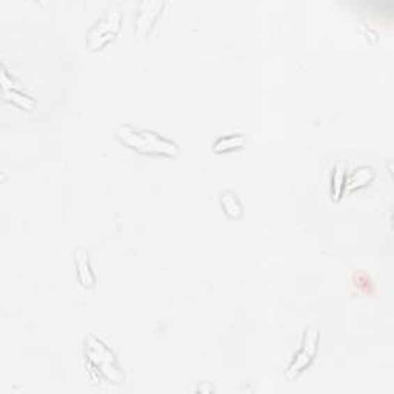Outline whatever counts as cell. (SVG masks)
Here are the masks:
<instances>
[{"mask_svg": "<svg viewBox=\"0 0 394 394\" xmlns=\"http://www.w3.org/2000/svg\"><path fill=\"white\" fill-rule=\"evenodd\" d=\"M117 139L126 146L132 148L142 154H163V156H176L179 153L173 140L159 136L158 132L150 130H140L131 125H122L117 130Z\"/></svg>", "mask_w": 394, "mask_h": 394, "instance_id": "cell-1", "label": "cell"}, {"mask_svg": "<svg viewBox=\"0 0 394 394\" xmlns=\"http://www.w3.org/2000/svg\"><path fill=\"white\" fill-rule=\"evenodd\" d=\"M122 24V14L119 10L109 8L105 14L91 26L86 37V45L91 50H99L111 39L117 36Z\"/></svg>", "mask_w": 394, "mask_h": 394, "instance_id": "cell-2", "label": "cell"}, {"mask_svg": "<svg viewBox=\"0 0 394 394\" xmlns=\"http://www.w3.org/2000/svg\"><path fill=\"white\" fill-rule=\"evenodd\" d=\"M317 339H319V333L316 326H310V328L305 330L299 351L294 354V359L291 363H289V367L285 373V377L289 379V381L296 379L311 362H313L317 351Z\"/></svg>", "mask_w": 394, "mask_h": 394, "instance_id": "cell-3", "label": "cell"}, {"mask_svg": "<svg viewBox=\"0 0 394 394\" xmlns=\"http://www.w3.org/2000/svg\"><path fill=\"white\" fill-rule=\"evenodd\" d=\"M90 340L91 342L88 344V359H90V362L94 363V367L102 370V373H105L111 381H122L123 376L121 371H119V365L113 351H109L105 344L98 339L91 338Z\"/></svg>", "mask_w": 394, "mask_h": 394, "instance_id": "cell-4", "label": "cell"}, {"mask_svg": "<svg viewBox=\"0 0 394 394\" xmlns=\"http://www.w3.org/2000/svg\"><path fill=\"white\" fill-rule=\"evenodd\" d=\"M163 5L165 3L158 2V0H144V2L139 5V11H137V16L135 20V25H136L135 29L139 37H144L150 33L154 22L159 17Z\"/></svg>", "mask_w": 394, "mask_h": 394, "instance_id": "cell-5", "label": "cell"}, {"mask_svg": "<svg viewBox=\"0 0 394 394\" xmlns=\"http://www.w3.org/2000/svg\"><path fill=\"white\" fill-rule=\"evenodd\" d=\"M76 265H77V276L82 287L93 288L96 284V276L90 265V257H88L84 250L76 251Z\"/></svg>", "mask_w": 394, "mask_h": 394, "instance_id": "cell-6", "label": "cell"}, {"mask_svg": "<svg viewBox=\"0 0 394 394\" xmlns=\"http://www.w3.org/2000/svg\"><path fill=\"white\" fill-rule=\"evenodd\" d=\"M247 144H248V140L243 135H229V136L219 137L218 140H215L213 145V150L215 153H227L232 150H237V148H242Z\"/></svg>", "mask_w": 394, "mask_h": 394, "instance_id": "cell-7", "label": "cell"}, {"mask_svg": "<svg viewBox=\"0 0 394 394\" xmlns=\"http://www.w3.org/2000/svg\"><path fill=\"white\" fill-rule=\"evenodd\" d=\"M220 204H222V208H224V211L227 213L228 218L239 219L241 215L243 214L241 200L237 199V196L234 195L233 191H225L220 197Z\"/></svg>", "mask_w": 394, "mask_h": 394, "instance_id": "cell-8", "label": "cell"}, {"mask_svg": "<svg viewBox=\"0 0 394 394\" xmlns=\"http://www.w3.org/2000/svg\"><path fill=\"white\" fill-rule=\"evenodd\" d=\"M373 169L371 168H367V167H363V168H359V169H356L354 171V174L351 176V179H349L348 182V188H356V187H362V185H365L368 181L373 179Z\"/></svg>", "mask_w": 394, "mask_h": 394, "instance_id": "cell-9", "label": "cell"}, {"mask_svg": "<svg viewBox=\"0 0 394 394\" xmlns=\"http://www.w3.org/2000/svg\"><path fill=\"white\" fill-rule=\"evenodd\" d=\"M333 196L334 199H339L342 187L345 185V165L342 162L336 163V168H334V174H333Z\"/></svg>", "mask_w": 394, "mask_h": 394, "instance_id": "cell-10", "label": "cell"}]
</instances>
